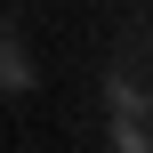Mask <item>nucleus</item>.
<instances>
[{"label":"nucleus","instance_id":"1","mask_svg":"<svg viewBox=\"0 0 153 153\" xmlns=\"http://www.w3.org/2000/svg\"><path fill=\"white\" fill-rule=\"evenodd\" d=\"M24 81H32V65H24V48L0 32V89H24Z\"/></svg>","mask_w":153,"mask_h":153}]
</instances>
